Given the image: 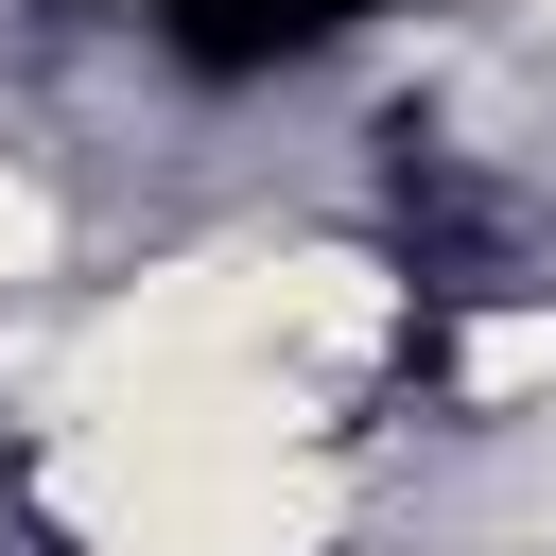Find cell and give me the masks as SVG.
I'll list each match as a JSON object with an SVG mask.
<instances>
[{
  "mask_svg": "<svg viewBox=\"0 0 556 556\" xmlns=\"http://www.w3.org/2000/svg\"><path fill=\"white\" fill-rule=\"evenodd\" d=\"M52 295H70V174L35 139H0V330L52 313Z\"/></svg>",
  "mask_w": 556,
  "mask_h": 556,
  "instance_id": "cell-1",
  "label": "cell"
},
{
  "mask_svg": "<svg viewBox=\"0 0 556 556\" xmlns=\"http://www.w3.org/2000/svg\"><path fill=\"white\" fill-rule=\"evenodd\" d=\"M452 400H469V417H521V400H556V295H504V313H469V330H452Z\"/></svg>",
  "mask_w": 556,
  "mask_h": 556,
  "instance_id": "cell-2",
  "label": "cell"
}]
</instances>
